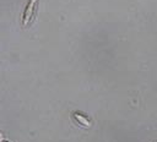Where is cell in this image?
I'll use <instances>...</instances> for the list:
<instances>
[{"instance_id":"1","label":"cell","mask_w":157,"mask_h":142,"mask_svg":"<svg viewBox=\"0 0 157 142\" xmlns=\"http://www.w3.org/2000/svg\"><path fill=\"white\" fill-rule=\"evenodd\" d=\"M37 4H38V0H28L26 7L23 10V13H22V21H21L22 27H27L28 23L32 21L36 9H37Z\"/></svg>"},{"instance_id":"2","label":"cell","mask_w":157,"mask_h":142,"mask_svg":"<svg viewBox=\"0 0 157 142\" xmlns=\"http://www.w3.org/2000/svg\"><path fill=\"white\" fill-rule=\"evenodd\" d=\"M72 118H74V120H75L76 124H78L80 126H82V127H85V129H88V127L92 126L91 119H90L87 115H85V114H82V113H80V111L72 113Z\"/></svg>"},{"instance_id":"3","label":"cell","mask_w":157,"mask_h":142,"mask_svg":"<svg viewBox=\"0 0 157 142\" xmlns=\"http://www.w3.org/2000/svg\"><path fill=\"white\" fill-rule=\"evenodd\" d=\"M2 142H9V141H2Z\"/></svg>"}]
</instances>
